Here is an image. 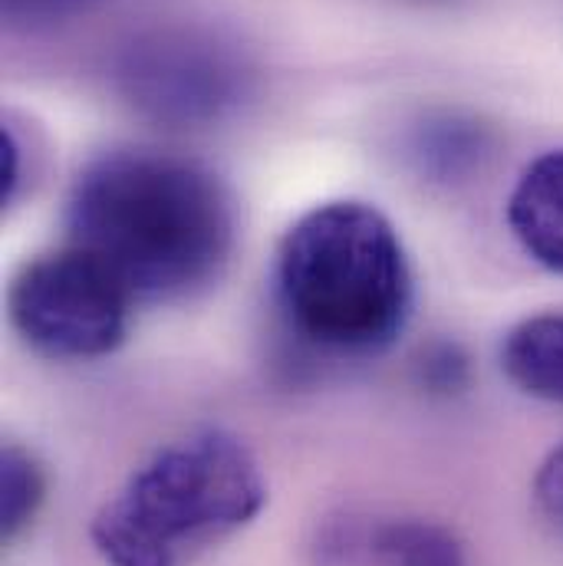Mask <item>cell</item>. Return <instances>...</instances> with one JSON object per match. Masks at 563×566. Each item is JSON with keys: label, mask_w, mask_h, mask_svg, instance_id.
Returning a JSON list of instances; mask_svg holds the SVG:
<instances>
[{"label": "cell", "mask_w": 563, "mask_h": 566, "mask_svg": "<svg viewBox=\"0 0 563 566\" xmlns=\"http://www.w3.org/2000/svg\"><path fill=\"white\" fill-rule=\"evenodd\" d=\"M278 300L300 339L330 356H376L413 313V268L393 221L366 201H323L278 248Z\"/></svg>", "instance_id": "7a4b0ae2"}, {"label": "cell", "mask_w": 563, "mask_h": 566, "mask_svg": "<svg viewBox=\"0 0 563 566\" xmlns=\"http://www.w3.org/2000/svg\"><path fill=\"white\" fill-rule=\"evenodd\" d=\"M468 376H471L468 356L455 343H435L419 359V379L423 386H428V392H438V396L461 392L468 386Z\"/></svg>", "instance_id": "8fae6325"}, {"label": "cell", "mask_w": 563, "mask_h": 566, "mask_svg": "<svg viewBox=\"0 0 563 566\" xmlns=\"http://www.w3.org/2000/svg\"><path fill=\"white\" fill-rule=\"evenodd\" d=\"M93 0H3V13L10 20H53L66 17Z\"/></svg>", "instance_id": "4fadbf2b"}, {"label": "cell", "mask_w": 563, "mask_h": 566, "mask_svg": "<svg viewBox=\"0 0 563 566\" xmlns=\"http://www.w3.org/2000/svg\"><path fill=\"white\" fill-rule=\"evenodd\" d=\"M66 231L70 244L100 258L136 300H178L221 277L238 218L231 191L205 165L116 148L76 175Z\"/></svg>", "instance_id": "6da1fadb"}, {"label": "cell", "mask_w": 563, "mask_h": 566, "mask_svg": "<svg viewBox=\"0 0 563 566\" xmlns=\"http://www.w3.org/2000/svg\"><path fill=\"white\" fill-rule=\"evenodd\" d=\"M508 228L528 258L563 274V148L521 171L508 198Z\"/></svg>", "instance_id": "52a82bcc"}, {"label": "cell", "mask_w": 563, "mask_h": 566, "mask_svg": "<svg viewBox=\"0 0 563 566\" xmlns=\"http://www.w3.org/2000/svg\"><path fill=\"white\" fill-rule=\"evenodd\" d=\"M46 501V474L40 461L20 448L7 444L0 454V531L7 541H13L20 531L33 524Z\"/></svg>", "instance_id": "30bf717a"}, {"label": "cell", "mask_w": 563, "mask_h": 566, "mask_svg": "<svg viewBox=\"0 0 563 566\" xmlns=\"http://www.w3.org/2000/svg\"><path fill=\"white\" fill-rule=\"evenodd\" d=\"M136 296L100 258L66 244L27 261L7 286L17 336L46 359H100L126 343Z\"/></svg>", "instance_id": "277c9868"}, {"label": "cell", "mask_w": 563, "mask_h": 566, "mask_svg": "<svg viewBox=\"0 0 563 566\" xmlns=\"http://www.w3.org/2000/svg\"><path fill=\"white\" fill-rule=\"evenodd\" d=\"M534 504L544 524L563 541V444H557L534 474Z\"/></svg>", "instance_id": "7c38bea8"}, {"label": "cell", "mask_w": 563, "mask_h": 566, "mask_svg": "<svg viewBox=\"0 0 563 566\" xmlns=\"http://www.w3.org/2000/svg\"><path fill=\"white\" fill-rule=\"evenodd\" d=\"M320 566H468L458 537L423 517H340L316 541Z\"/></svg>", "instance_id": "8992f818"}, {"label": "cell", "mask_w": 563, "mask_h": 566, "mask_svg": "<svg viewBox=\"0 0 563 566\" xmlns=\"http://www.w3.org/2000/svg\"><path fill=\"white\" fill-rule=\"evenodd\" d=\"M491 148L494 139L478 119L441 113V116H428L416 129L409 155L428 181L455 185L481 171L484 161L491 158Z\"/></svg>", "instance_id": "9c48e42d"}, {"label": "cell", "mask_w": 563, "mask_h": 566, "mask_svg": "<svg viewBox=\"0 0 563 566\" xmlns=\"http://www.w3.org/2000/svg\"><path fill=\"white\" fill-rule=\"evenodd\" d=\"M116 80L145 119L168 129H198L225 119L244 99L251 73L221 36L155 30L123 50Z\"/></svg>", "instance_id": "5b68a950"}, {"label": "cell", "mask_w": 563, "mask_h": 566, "mask_svg": "<svg viewBox=\"0 0 563 566\" xmlns=\"http://www.w3.org/2000/svg\"><path fill=\"white\" fill-rule=\"evenodd\" d=\"M268 504L254 451L225 428L155 448L96 511L90 541L106 566H191Z\"/></svg>", "instance_id": "3957f363"}, {"label": "cell", "mask_w": 563, "mask_h": 566, "mask_svg": "<svg viewBox=\"0 0 563 566\" xmlns=\"http://www.w3.org/2000/svg\"><path fill=\"white\" fill-rule=\"evenodd\" d=\"M501 369L518 392L563 409V313H538L511 326Z\"/></svg>", "instance_id": "ba28073f"}]
</instances>
